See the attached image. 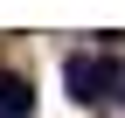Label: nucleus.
I'll return each mask as SVG.
<instances>
[{"mask_svg": "<svg viewBox=\"0 0 125 118\" xmlns=\"http://www.w3.org/2000/svg\"><path fill=\"white\" fill-rule=\"evenodd\" d=\"M62 83H70V97H76V104L125 97V90H118V83H125V69H118V63H97V56H70V63H62Z\"/></svg>", "mask_w": 125, "mask_h": 118, "instance_id": "1", "label": "nucleus"}, {"mask_svg": "<svg viewBox=\"0 0 125 118\" xmlns=\"http://www.w3.org/2000/svg\"><path fill=\"white\" fill-rule=\"evenodd\" d=\"M28 111H35V90L14 69H0V118H28Z\"/></svg>", "mask_w": 125, "mask_h": 118, "instance_id": "2", "label": "nucleus"}]
</instances>
